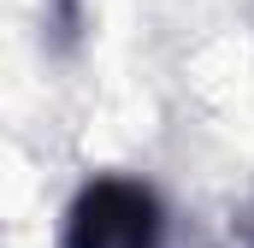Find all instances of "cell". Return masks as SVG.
Returning <instances> with one entry per match:
<instances>
[{
    "label": "cell",
    "mask_w": 254,
    "mask_h": 248,
    "mask_svg": "<svg viewBox=\"0 0 254 248\" xmlns=\"http://www.w3.org/2000/svg\"><path fill=\"white\" fill-rule=\"evenodd\" d=\"M60 248H172V207L142 178L101 172L71 195Z\"/></svg>",
    "instance_id": "cell-1"
},
{
    "label": "cell",
    "mask_w": 254,
    "mask_h": 248,
    "mask_svg": "<svg viewBox=\"0 0 254 248\" xmlns=\"http://www.w3.org/2000/svg\"><path fill=\"white\" fill-rule=\"evenodd\" d=\"M243 237H249V248H254V213H249V219H243Z\"/></svg>",
    "instance_id": "cell-2"
}]
</instances>
